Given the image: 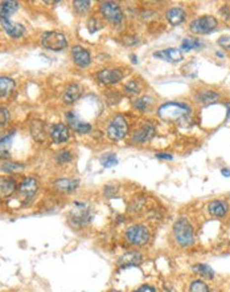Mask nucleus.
Returning a JSON list of instances; mask_svg holds the SVG:
<instances>
[{
  "label": "nucleus",
  "mask_w": 230,
  "mask_h": 292,
  "mask_svg": "<svg viewBox=\"0 0 230 292\" xmlns=\"http://www.w3.org/2000/svg\"><path fill=\"white\" fill-rule=\"evenodd\" d=\"M191 114V106L183 102H167L157 109V116L163 121L179 122L187 120Z\"/></svg>",
  "instance_id": "1"
},
{
  "label": "nucleus",
  "mask_w": 230,
  "mask_h": 292,
  "mask_svg": "<svg viewBox=\"0 0 230 292\" xmlns=\"http://www.w3.org/2000/svg\"><path fill=\"white\" fill-rule=\"evenodd\" d=\"M173 238L181 247H189L193 244L194 233L193 227L187 218H180L173 225Z\"/></svg>",
  "instance_id": "2"
},
{
  "label": "nucleus",
  "mask_w": 230,
  "mask_h": 292,
  "mask_svg": "<svg viewBox=\"0 0 230 292\" xmlns=\"http://www.w3.org/2000/svg\"><path fill=\"white\" fill-rule=\"evenodd\" d=\"M150 231L147 227L143 225H134L130 226L126 233H124V239L130 246L134 247H143L150 242Z\"/></svg>",
  "instance_id": "3"
},
{
  "label": "nucleus",
  "mask_w": 230,
  "mask_h": 292,
  "mask_svg": "<svg viewBox=\"0 0 230 292\" xmlns=\"http://www.w3.org/2000/svg\"><path fill=\"white\" fill-rule=\"evenodd\" d=\"M38 190V181L35 177H27L21 181L16 189V198L21 204L29 203Z\"/></svg>",
  "instance_id": "4"
},
{
  "label": "nucleus",
  "mask_w": 230,
  "mask_h": 292,
  "mask_svg": "<svg viewBox=\"0 0 230 292\" xmlns=\"http://www.w3.org/2000/svg\"><path fill=\"white\" fill-rule=\"evenodd\" d=\"M107 137L111 141H120L128 133V122L123 114H116L107 126Z\"/></svg>",
  "instance_id": "5"
},
{
  "label": "nucleus",
  "mask_w": 230,
  "mask_h": 292,
  "mask_svg": "<svg viewBox=\"0 0 230 292\" xmlns=\"http://www.w3.org/2000/svg\"><path fill=\"white\" fill-rule=\"evenodd\" d=\"M99 13L101 16L110 24L118 25L124 19V13L120 8V5L114 1H103L99 4Z\"/></svg>",
  "instance_id": "6"
},
{
  "label": "nucleus",
  "mask_w": 230,
  "mask_h": 292,
  "mask_svg": "<svg viewBox=\"0 0 230 292\" xmlns=\"http://www.w3.org/2000/svg\"><path fill=\"white\" fill-rule=\"evenodd\" d=\"M218 21L214 16H209V15H205V16L197 17L194 19L191 24H189V29L192 34L196 35H206L210 34L212 31L217 28Z\"/></svg>",
  "instance_id": "7"
},
{
  "label": "nucleus",
  "mask_w": 230,
  "mask_h": 292,
  "mask_svg": "<svg viewBox=\"0 0 230 292\" xmlns=\"http://www.w3.org/2000/svg\"><path fill=\"white\" fill-rule=\"evenodd\" d=\"M41 44L44 48L50 50H62L68 47V40L66 36L61 32H56V31H49L42 34L41 36Z\"/></svg>",
  "instance_id": "8"
},
{
  "label": "nucleus",
  "mask_w": 230,
  "mask_h": 292,
  "mask_svg": "<svg viewBox=\"0 0 230 292\" xmlns=\"http://www.w3.org/2000/svg\"><path fill=\"white\" fill-rule=\"evenodd\" d=\"M155 125L151 121H142L131 133L132 144H146L153 137Z\"/></svg>",
  "instance_id": "9"
},
{
  "label": "nucleus",
  "mask_w": 230,
  "mask_h": 292,
  "mask_svg": "<svg viewBox=\"0 0 230 292\" xmlns=\"http://www.w3.org/2000/svg\"><path fill=\"white\" fill-rule=\"evenodd\" d=\"M95 77L102 85H114L123 80L124 72L120 68H103L97 72Z\"/></svg>",
  "instance_id": "10"
},
{
  "label": "nucleus",
  "mask_w": 230,
  "mask_h": 292,
  "mask_svg": "<svg viewBox=\"0 0 230 292\" xmlns=\"http://www.w3.org/2000/svg\"><path fill=\"white\" fill-rule=\"evenodd\" d=\"M66 122L74 132H77L78 134H89L93 129L89 122L82 121L74 112L66 113Z\"/></svg>",
  "instance_id": "11"
},
{
  "label": "nucleus",
  "mask_w": 230,
  "mask_h": 292,
  "mask_svg": "<svg viewBox=\"0 0 230 292\" xmlns=\"http://www.w3.org/2000/svg\"><path fill=\"white\" fill-rule=\"evenodd\" d=\"M72 57L74 64L79 68H87L91 63L90 52L81 46H74L72 48Z\"/></svg>",
  "instance_id": "12"
},
{
  "label": "nucleus",
  "mask_w": 230,
  "mask_h": 292,
  "mask_svg": "<svg viewBox=\"0 0 230 292\" xmlns=\"http://www.w3.org/2000/svg\"><path fill=\"white\" fill-rule=\"evenodd\" d=\"M81 207H77V210L72 213L70 215V222H72V226H76V227H82V226H86L87 223L91 222V215L90 210L85 207L83 204H79Z\"/></svg>",
  "instance_id": "13"
},
{
  "label": "nucleus",
  "mask_w": 230,
  "mask_h": 292,
  "mask_svg": "<svg viewBox=\"0 0 230 292\" xmlns=\"http://www.w3.org/2000/svg\"><path fill=\"white\" fill-rule=\"evenodd\" d=\"M49 136L52 138V141L56 144V145H60V144H64L70 138V130L69 128L62 124V122H58V124H54L50 128Z\"/></svg>",
  "instance_id": "14"
},
{
  "label": "nucleus",
  "mask_w": 230,
  "mask_h": 292,
  "mask_svg": "<svg viewBox=\"0 0 230 292\" xmlns=\"http://www.w3.org/2000/svg\"><path fill=\"white\" fill-rule=\"evenodd\" d=\"M82 93H83L82 85H79V84L77 83H72L65 88V92H64V95H62V100H64V102L68 105L74 104L76 101L81 98Z\"/></svg>",
  "instance_id": "15"
},
{
  "label": "nucleus",
  "mask_w": 230,
  "mask_h": 292,
  "mask_svg": "<svg viewBox=\"0 0 230 292\" xmlns=\"http://www.w3.org/2000/svg\"><path fill=\"white\" fill-rule=\"evenodd\" d=\"M142 262H143V256H142L139 251H130V252H126L122 256H119L118 260H116V264L120 268H126L132 267V266H138Z\"/></svg>",
  "instance_id": "16"
},
{
  "label": "nucleus",
  "mask_w": 230,
  "mask_h": 292,
  "mask_svg": "<svg viewBox=\"0 0 230 292\" xmlns=\"http://www.w3.org/2000/svg\"><path fill=\"white\" fill-rule=\"evenodd\" d=\"M153 57L160 58L163 61H168V63H180L183 60V53L180 49L176 48H168V49L157 50L153 53Z\"/></svg>",
  "instance_id": "17"
},
{
  "label": "nucleus",
  "mask_w": 230,
  "mask_h": 292,
  "mask_svg": "<svg viewBox=\"0 0 230 292\" xmlns=\"http://www.w3.org/2000/svg\"><path fill=\"white\" fill-rule=\"evenodd\" d=\"M0 23H1V27H3V29L7 32V35H9L11 38L19 39L25 34L24 27H23L21 24H17V23H13L11 19L0 20Z\"/></svg>",
  "instance_id": "18"
},
{
  "label": "nucleus",
  "mask_w": 230,
  "mask_h": 292,
  "mask_svg": "<svg viewBox=\"0 0 230 292\" xmlns=\"http://www.w3.org/2000/svg\"><path fill=\"white\" fill-rule=\"evenodd\" d=\"M16 182L11 177H0V198H8L16 192Z\"/></svg>",
  "instance_id": "19"
},
{
  "label": "nucleus",
  "mask_w": 230,
  "mask_h": 292,
  "mask_svg": "<svg viewBox=\"0 0 230 292\" xmlns=\"http://www.w3.org/2000/svg\"><path fill=\"white\" fill-rule=\"evenodd\" d=\"M78 181L72 180V178H61L53 184V188L60 193H73L78 189Z\"/></svg>",
  "instance_id": "20"
},
{
  "label": "nucleus",
  "mask_w": 230,
  "mask_h": 292,
  "mask_svg": "<svg viewBox=\"0 0 230 292\" xmlns=\"http://www.w3.org/2000/svg\"><path fill=\"white\" fill-rule=\"evenodd\" d=\"M165 19L168 20L171 25H179L181 23H184L185 19H187V13L183 8L175 7V8H169L165 12Z\"/></svg>",
  "instance_id": "21"
},
{
  "label": "nucleus",
  "mask_w": 230,
  "mask_h": 292,
  "mask_svg": "<svg viewBox=\"0 0 230 292\" xmlns=\"http://www.w3.org/2000/svg\"><path fill=\"white\" fill-rule=\"evenodd\" d=\"M19 7H20V4L17 1H12V0L1 1L0 3V20L9 19L19 9Z\"/></svg>",
  "instance_id": "22"
},
{
  "label": "nucleus",
  "mask_w": 230,
  "mask_h": 292,
  "mask_svg": "<svg viewBox=\"0 0 230 292\" xmlns=\"http://www.w3.org/2000/svg\"><path fill=\"white\" fill-rule=\"evenodd\" d=\"M208 211L210 213V215H213L216 218L225 217V214L228 213V203L224 200H212L208 204Z\"/></svg>",
  "instance_id": "23"
},
{
  "label": "nucleus",
  "mask_w": 230,
  "mask_h": 292,
  "mask_svg": "<svg viewBox=\"0 0 230 292\" xmlns=\"http://www.w3.org/2000/svg\"><path fill=\"white\" fill-rule=\"evenodd\" d=\"M13 132L5 134L3 137H0V158L7 159L9 158V151H11V146H12L13 140Z\"/></svg>",
  "instance_id": "24"
},
{
  "label": "nucleus",
  "mask_w": 230,
  "mask_h": 292,
  "mask_svg": "<svg viewBox=\"0 0 230 292\" xmlns=\"http://www.w3.org/2000/svg\"><path fill=\"white\" fill-rule=\"evenodd\" d=\"M196 101L198 104H213L220 98L218 93L213 92V91H201L196 95Z\"/></svg>",
  "instance_id": "25"
},
{
  "label": "nucleus",
  "mask_w": 230,
  "mask_h": 292,
  "mask_svg": "<svg viewBox=\"0 0 230 292\" xmlns=\"http://www.w3.org/2000/svg\"><path fill=\"white\" fill-rule=\"evenodd\" d=\"M15 89V81L11 77L1 76L0 77V97H7L13 92Z\"/></svg>",
  "instance_id": "26"
},
{
  "label": "nucleus",
  "mask_w": 230,
  "mask_h": 292,
  "mask_svg": "<svg viewBox=\"0 0 230 292\" xmlns=\"http://www.w3.org/2000/svg\"><path fill=\"white\" fill-rule=\"evenodd\" d=\"M124 93H127L128 96H138L140 92H142V87H140V83L136 79L130 80L126 85H124Z\"/></svg>",
  "instance_id": "27"
},
{
  "label": "nucleus",
  "mask_w": 230,
  "mask_h": 292,
  "mask_svg": "<svg viewBox=\"0 0 230 292\" xmlns=\"http://www.w3.org/2000/svg\"><path fill=\"white\" fill-rule=\"evenodd\" d=\"M152 105V98H150V97H140V98H136L135 101H134V108L136 109V110H139L140 113H146L148 110V109L151 108Z\"/></svg>",
  "instance_id": "28"
},
{
  "label": "nucleus",
  "mask_w": 230,
  "mask_h": 292,
  "mask_svg": "<svg viewBox=\"0 0 230 292\" xmlns=\"http://www.w3.org/2000/svg\"><path fill=\"white\" fill-rule=\"evenodd\" d=\"M193 271L196 272V274H200V275L202 276H206L208 279H212L214 276V271L213 268L210 267V266H208V264H202V263H200V264H196L193 267Z\"/></svg>",
  "instance_id": "29"
},
{
  "label": "nucleus",
  "mask_w": 230,
  "mask_h": 292,
  "mask_svg": "<svg viewBox=\"0 0 230 292\" xmlns=\"http://www.w3.org/2000/svg\"><path fill=\"white\" fill-rule=\"evenodd\" d=\"M200 47H201V42L196 38H185L181 42V49L183 50H192L200 48Z\"/></svg>",
  "instance_id": "30"
},
{
  "label": "nucleus",
  "mask_w": 230,
  "mask_h": 292,
  "mask_svg": "<svg viewBox=\"0 0 230 292\" xmlns=\"http://www.w3.org/2000/svg\"><path fill=\"white\" fill-rule=\"evenodd\" d=\"M101 163H102L103 167H113L118 163V159H116V155L114 153H109V154L101 157Z\"/></svg>",
  "instance_id": "31"
},
{
  "label": "nucleus",
  "mask_w": 230,
  "mask_h": 292,
  "mask_svg": "<svg viewBox=\"0 0 230 292\" xmlns=\"http://www.w3.org/2000/svg\"><path fill=\"white\" fill-rule=\"evenodd\" d=\"M189 292H209V288L202 280H194L189 287Z\"/></svg>",
  "instance_id": "32"
},
{
  "label": "nucleus",
  "mask_w": 230,
  "mask_h": 292,
  "mask_svg": "<svg viewBox=\"0 0 230 292\" xmlns=\"http://www.w3.org/2000/svg\"><path fill=\"white\" fill-rule=\"evenodd\" d=\"M73 7L78 13H85L89 11V8H90V1H86V0H85V1H83V0L73 1Z\"/></svg>",
  "instance_id": "33"
},
{
  "label": "nucleus",
  "mask_w": 230,
  "mask_h": 292,
  "mask_svg": "<svg viewBox=\"0 0 230 292\" xmlns=\"http://www.w3.org/2000/svg\"><path fill=\"white\" fill-rule=\"evenodd\" d=\"M23 165L21 163L17 162H9V163H4V166H3V170L7 171V173H17V171L23 170Z\"/></svg>",
  "instance_id": "34"
},
{
  "label": "nucleus",
  "mask_w": 230,
  "mask_h": 292,
  "mask_svg": "<svg viewBox=\"0 0 230 292\" xmlns=\"http://www.w3.org/2000/svg\"><path fill=\"white\" fill-rule=\"evenodd\" d=\"M32 134L35 136V138H37V134H41V137L44 136V124L42 121H33L32 122Z\"/></svg>",
  "instance_id": "35"
},
{
  "label": "nucleus",
  "mask_w": 230,
  "mask_h": 292,
  "mask_svg": "<svg viewBox=\"0 0 230 292\" xmlns=\"http://www.w3.org/2000/svg\"><path fill=\"white\" fill-rule=\"evenodd\" d=\"M72 158H73V155H72V153H70L69 150H62L57 154V159L60 163L70 162V161H72Z\"/></svg>",
  "instance_id": "36"
},
{
  "label": "nucleus",
  "mask_w": 230,
  "mask_h": 292,
  "mask_svg": "<svg viewBox=\"0 0 230 292\" xmlns=\"http://www.w3.org/2000/svg\"><path fill=\"white\" fill-rule=\"evenodd\" d=\"M9 112L5 108H0V129L8 122Z\"/></svg>",
  "instance_id": "37"
},
{
  "label": "nucleus",
  "mask_w": 230,
  "mask_h": 292,
  "mask_svg": "<svg viewBox=\"0 0 230 292\" xmlns=\"http://www.w3.org/2000/svg\"><path fill=\"white\" fill-rule=\"evenodd\" d=\"M218 46L226 50H230V35H225L218 39Z\"/></svg>",
  "instance_id": "38"
},
{
  "label": "nucleus",
  "mask_w": 230,
  "mask_h": 292,
  "mask_svg": "<svg viewBox=\"0 0 230 292\" xmlns=\"http://www.w3.org/2000/svg\"><path fill=\"white\" fill-rule=\"evenodd\" d=\"M134 292H156V290L153 287H151V286H148V284H144V286L139 287Z\"/></svg>",
  "instance_id": "39"
},
{
  "label": "nucleus",
  "mask_w": 230,
  "mask_h": 292,
  "mask_svg": "<svg viewBox=\"0 0 230 292\" xmlns=\"http://www.w3.org/2000/svg\"><path fill=\"white\" fill-rule=\"evenodd\" d=\"M156 158L167 159V161H171V159H172V155L168 154V153H156Z\"/></svg>",
  "instance_id": "40"
},
{
  "label": "nucleus",
  "mask_w": 230,
  "mask_h": 292,
  "mask_svg": "<svg viewBox=\"0 0 230 292\" xmlns=\"http://www.w3.org/2000/svg\"><path fill=\"white\" fill-rule=\"evenodd\" d=\"M221 174L224 175V177H230V170L229 169H226V167H224V169H221Z\"/></svg>",
  "instance_id": "41"
}]
</instances>
